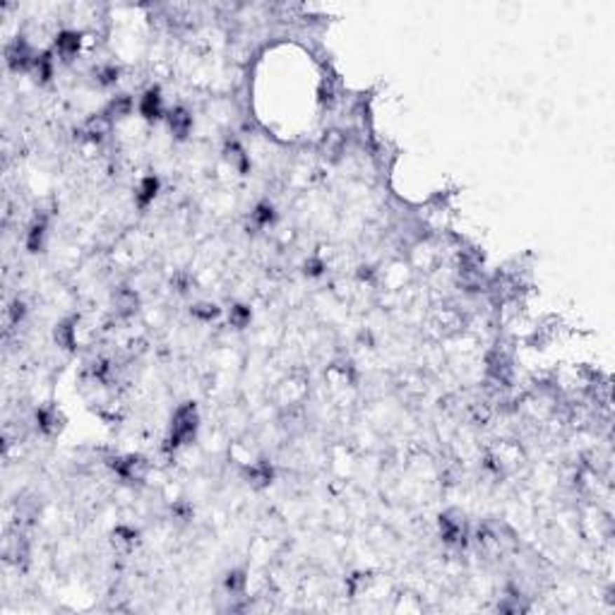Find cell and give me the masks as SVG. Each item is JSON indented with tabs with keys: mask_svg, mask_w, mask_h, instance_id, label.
<instances>
[{
	"mask_svg": "<svg viewBox=\"0 0 615 615\" xmlns=\"http://www.w3.org/2000/svg\"><path fill=\"white\" fill-rule=\"evenodd\" d=\"M36 428L48 438L55 435L63 428V416L55 406H41V409H36Z\"/></svg>",
	"mask_w": 615,
	"mask_h": 615,
	"instance_id": "9c48e42d",
	"label": "cell"
},
{
	"mask_svg": "<svg viewBox=\"0 0 615 615\" xmlns=\"http://www.w3.org/2000/svg\"><path fill=\"white\" fill-rule=\"evenodd\" d=\"M34 58H36V50L29 46L25 36H17L15 41L8 43L5 48V65L13 72H29L34 65Z\"/></svg>",
	"mask_w": 615,
	"mask_h": 615,
	"instance_id": "277c9868",
	"label": "cell"
},
{
	"mask_svg": "<svg viewBox=\"0 0 615 615\" xmlns=\"http://www.w3.org/2000/svg\"><path fill=\"white\" fill-rule=\"evenodd\" d=\"M224 586H227V591H229L231 596L243 594V589H245V572H241V569H234V572H229L227 579H224Z\"/></svg>",
	"mask_w": 615,
	"mask_h": 615,
	"instance_id": "7402d4cb",
	"label": "cell"
},
{
	"mask_svg": "<svg viewBox=\"0 0 615 615\" xmlns=\"http://www.w3.org/2000/svg\"><path fill=\"white\" fill-rule=\"evenodd\" d=\"M46 236H48V224L43 217H36L34 222L29 224V229H27L25 234V248L29 252H41L43 245H46Z\"/></svg>",
	"mask_w": 615,
	"mask_h": 615,
	"instance_id": "30bf717a",
	"label": "cell"
},
{
	"mask_svg": "<svg viewBox=\"0 0 615 615\" xmlns=\"http://www.w3.org/2000/svg\"><path fill=\"white\" fill-rule=\"evenodd\" d=\"M320 151H323V156H327V159H339V156L346 151V135L339 133V130H330V133H325L323 142H320Z\"/></svg>",
	"mask_w": 615,
	"mask_h": 615,
	"instance_id": "7c38bea8",
	"label": "cell"
},
{
	"mask_svg": "<svg viewBox=\"0 0 615 615\" xmlns=\"http://www.w3.org/2000/svg\"><path fill=\"white\" fill-rule=\"evenodd\" d=\"M75 318L70 320H63L60 325H55V334L53 339L55 344H58L60 349H65V351H75L77 349V337H75Z\"/></svg>",
	"mask_w": 615,
	"mask_h": 615,
	"instance_id": "9a60e30c",
	"label": "cell"
},
{
	"mask_svg": "<svg viewBox=\"0 0 615 615\" xmlns=\"http://www.w3.org/2000/svg\"><path fill=\"white\" fill-rule=\"evenodd\" d=\"M135 111V101L128 97V94H118V97L111 99V104L106 106L104 114L111 118V121H118V118H128Z\"/></svg>",
	"mask_w": 615,
	"mask_h": 615,
	"instance_id": "e0dca14e",
	"label": "cell"
},
{
	"mask_svg": "<svg viewBox=\"0 0 615 615\" xmlns=\"http://www.w3.org/2000/svg\"><path fill=\"white\" fill-rule=\"evenodd\" d=\"M227 159L234 168H238L241 173H245L250 168V159H248L245 149L238 142H229L227 144Z\"/></svg>",
	"mask_w": 615,
	"mask_h": 615,
	"instance_id": "d6986e66",
	"label": "cell"
},
{
	"mask_svg": "<svg viewBox=\"0 0 615 615\" xmlns=\"http://www.w3.org/2000/svg\"><path fill=\"white\" fill-rule=\"evenodd\" d=\"M250 320H252V313L243 303H236V306L229 308V325L236 327V330H245V327L250 325Z\"/></svg>",
	"mask_w": 615,
	"mask_h": 615,
	"instance_id": "ffe728a7",
	"label": "cell"
},
{
	"mask_svg": "<svg viewBox=\"0 0 615 615\" xmlns=\"http://www.w3.org/2000/svg\"><path fill=\"white\" fill-rule=\"evenodd\" d=\"M438 527H440V539H442V543L452 546V548H464L466 546L469 532H466V519L459 510L442 512L438 519Z\"/></svg>",
	"mask_w": 615,
	"mask_h": 615,
	"instance_id": "7a4b0ae2",
	"label": "cell"
},
{
	"mask_svg": "<svg viewBox=\"0 0 615 615\" xmlns=\"http://www.w3.org/2000/svg\"><path fill=\"white\" fill-rule=\"evenodd\" d=\"M25 315H27V306L17 298V301L10 303V308H8V325L20 327V323L25 320Z\"/></svg>",
	"mask_w": 615,
	"mask_h": 615,
	"instance_id": "cb8c5ba5",
	"label": "cell"
},
{
	"mask_svg": "<svg viewBox=\"0 0 615 615\" xmlns=\"http://www.w3.org/2000/svg\"><path fill=\"white\" fill-rule=\"evenodd\" d=\"M118 80H121V70L116 65H104L97 70V82L101 87H114Z\"/></svg>",
	"mask_w": 615,
	"mask_h": 615,
	"instance_id": "603a6c76",
	"label": "cell"
},
{
	"mask_svg": "<svg viewBox=\"0 0 615 615\" xmlns=\"http://www.w3.org/2000/svg\"><path fill=\"white\" fill-rule=\"evenodd\" d=\"M323 269H325V264H323V259H318V257H310L306 262V274L308 276H320V274H323Z\"/></svg>",
	"mask_w": 615,
	"mask_h": 615,
	"instance_id": "d4e9b609",
	"label": "cell"
},
{
	"mask_svg": "<svg viewBox=\"0 0 615 615\" xmlns=\"http://www.w3.org/2000/svg\"><path fill=\"white\" fill-rule=\"evenodd\" d=\"M111 469H114L123 481L128 483H142L147 476H149V459L142 454H126V457H116L111 461Z\"/></svg>",
	"mask_w": 615,
	"mask_h": 615,
	"instance_id": "3957f363",
	"label": "cell"
},
{
	"mask_svg": "<svg viewBox=\"0 0 615 615\" xmlns=\"http://www.w3.org/2000/svg\"><path fill=\"white\" fill-rule=\"evenodd\" d=\"M197 428H200V414H197V406L193 402L180 404L176 411H173L171 419V431H168V450H180L185 445H190L197 435Z\"/></svg>",
	"mask_w": 615,
	"mask_h": 615,
	"instance_id": "6da1fadb",
	"label": "cell"
},
{
	"mask_svg": "<svg viewBox=\"0 0 615 615\" xmlns=\"http://www.w3.org/2000/svg\"><path fill=\"white\" fill-rule=\"evenodd\" d=\"M111 128H114V121H111V118L106 116V114H99V116H92L87 123H84L82 135H84V140H89V142L99 144V142H104V140L111 135Z\"/></svg>",
	"mask_w": 615,
	"mask_h": 615,
	"instance_id": "ba28073f",
	"label": "cell"
},
{
	"mask_svg": "<svg viewBox=\"0 0 615 615\" xmlns=\"http://www.w3.org/2000/svg\"><path fill=\"white\" fill-rule=\"evenodd\" d=\"M245 478L252 488H267L274 481V469L267 461H255L245 469Z\"/></svg>",
	"mask_w": 615,
	"mask_h": 615,
	"instance_id": "4fadbf2b",
	"label": "cell"
},
{
	"mask_svg": "<svg viewBox=\"0 0 615 615\" xmlns=\"http://www.w3.org/2000/svg\"><path fill=\"white\" fill-rule=\"evenodd\" d=\"M32 75L36 77L41 84L50 82V77H53V53L50 50H43V53H36V58H34V65H32Z\"/></svg>",
	"mask_w": 615,
	"mask_h": 615,
	"instance_id": "2e32d148",
	"label": "cell"
},
{
	"mask_svg": "<svg viewBox=\"0 0 615 615\" xmlns=\"http://www.w3.org/2000/svg\"><path fill=\"white\" fill-rule=\"evenodd\" d=\"M190 315H193L195 320H200V323H212V320H217L219 315H222V308L214 306V303H195V306L190 308Z\"/></svg>",
	"mask_w": 615,
	"mask_h": 615,
	"instance_id": "44dd1931",
	"label": "cell"
},
{
	"mask_svg": "<svg viewBox=\"0 0 615 615\" xmlns=\"http://www.w3.org/2000/svg\"><path fill=\"white\" fill-rule=\"evenodd\" d=\"M250 219H252V224H255L257 229H269L276 222L274 205H272V202H259V205H255V210H252Z\"/></svg>",
	"mask_w": 615,
	"mask_h": 615,
	"instance_id": "ac0fdd59",
	"label": "cell"
},
{
	"mask_svg": "<svg viewBox=\"0 0 615 615\" xmlns=\"http://www.w3.org/2000/svg\"><path fill=\"white\" fill-rule=\"evenodd\" d=\"M114 306H116L118 315L128 318V315H135V310L140 308V298H137V293H135L133 289L121 286V289L114 293Z\"/></svg>",
	"mask_w": 615,
	"mask_h": 615,
	"instance_id": "5bb4252c",
	"label": "cell"
},
{
	"mask_svg": "<svg viewBox=\"0 0 615 615\" xmlns=\"http://www.w3.org/2000/svg\"><path fill=\"white\" fill-rule=\"evenodd\" d=\"M137 111L144 121H159L163 116V97L159 87H149L142 97L137 99Z\"/></svg>",
	"mask_w": 615,
	"mask_h": 615,
	"instance_id": "8992f818",
	"label": "cell"
},
{
	"mask_svg": "<svg viewBox=\"0 0 615 615\" xmlns=\"http://www.w3.org/2000/svg\"><path fill=\"white\" fill-rule=\"evenodd\" d=\"M166 121H168V130H171L173 137L188 140L190 130H193V116H190V111L185 109V106H176V109L168 111Z\"/></svg>",
	"mask_w": 615,
	"mask_h": 615,
	"instance_id": "52a82bcc",
	"label": "cell"
},
{
	"mask_svg": "<svg viewBox=\"0 0 615 615\" xmlns=\"http://www.w3.org/2000/svg\"><path fill=\"white\" fill-rule=\"evenodd\" d=\"M159 188H161L159 178H156V176H144L142 180H140L137 190H135V205H137L140 210H147V207L156 200Z\"/></svg>",
	"mask_w": 615,
	"mask_h": 615,
	"instance_id": "8fae6325",
	"label": "cell"
},
{
	"mask_svg": "<svg viewBox=\"0 0 615 615\" xmlns=\"http://www.w3.org/2000/svg\"><path fill=\"white\" fill-rule=\"evenodd\" d=\"M80 48H82V36L75 29H63V32L55 34L53 50H55V55H60V58L65 60V63L72 58H77Z\"/></svg>",
	"mask_w": 615,
	"mask_h": 615,
	"instance_id": "5b68a950",
	"label": "cell"
}]
</instances>
